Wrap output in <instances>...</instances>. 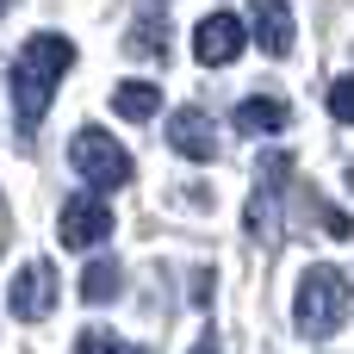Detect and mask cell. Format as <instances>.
Here are the masks:
<instances>
[{"label":"cell","mask_w":354,"mask_h":354,"mask_svg":"<svg viewBox=\"0 0 354 354\" xmlns=\"http://www.w3.org/2000/svg\"><path fill=\"white\" fill-rule=\"evenodd\" d=\"M68 68H75V44H68L62 31H31V37L12 50V62H6V93H12V124H19V137H31V131L44 124L50 87H56Z\"/></svg>","instance_id":"1"},{"label":"cell","mask_w":354,"mask_h":354,"mask_svg":"<svg viewBox=\"0 0 354 354\" xmlns=\"http://www.w3.org/2000/svg\"><path fill=\"white\" fill-rule=\"evenodd\" d=\"M292 324L305 342H330L342 324H348V274L317 261L305 280H299V299H292Z\"/></svg>","instance_id":"2"},{"label":"cell","mask_w":354,"mask_h":354,"mask_svg":"<svg viewBox=\"0 0 354 354\" xmlns=\"http://www.w3.org/2000/svg\"><path fill=\"white\" fill-rule=\"evenodd\" d=\"M68 162H75V174L87 180V187H100V193H112V187H131V156H124V143L112 137V131H93V124H81L75 131V143H68Z\"/></svg>","instance_id":"3"},{"label":"cell","mask_w":354,"mask_h":354,"mask_svg":"<svg viewBox=\"0 0 354 354\" xmlns=\"http://www.w3.org/2000/svg\"><path fill=\"white\" fill-rule=\"evenodd\" d=\"M286 180H292V156H286V149H268V156H261V180H255L249 212H243V224H249V236H255V243H280Z\"/></svg>","instance_id":"4"},{"label":"cell","mask_w":354,"mask_h":354,"mask_svg":"<svg viewBox=\"0 0 354 354\" xmlns=\"http://www.w3.org/2000/svg\"><path fill=\"white\" fill-rule=\"evenodd\" d=\"M56 236H62V249H93V243H106L112 236V205L100 199V193H68L62 199V218H56Z\"/></svg>","instance_id":"5"},{"label":"cell","mask_w":354,"mask_h":354,"mask_svg":"<svg viewBox=\"0 0 354 354\" xmlns=\"http://www.w3.org/2000/svg\"><path fill=\"white\" fill-rule=\"evenodd\" d=\"M6 311H12L19 324L50 317V311H56V268H50V261H25V268L12 274V286H6Z\"/></svg>","instance_id":"6"},{"label":"cell","mask_w":354,"mask_h":354,"mask_svg":"<svg viewBox=\"0 0 354 354\" xmlns=\"http://www.w3.org/2000/svg\"><path fill=\"white\" fill-rule=\"evenodd\" d=\"M249 44V31H243V19L236 12H205L199 19V31H193V56L205 62V68H224V62H236V50Z\"/></svg>","instance_id":"7"},{"label":"cell","mask_w":354,"mask_h":354,"mask_svg":"<svg viewBox=\"0 0 354 354\" xmlns=\"http://www.w3.org/2000/svg\"><path fill=\"white\" fill-rule=\"evenodd\" d=\"M168 143H174V156H187V162H212V156H218L212 118H205L199 106H180V112L168 118Z\"/></svg>","instance_id":"8"},{"label":"cell","mask_w":354,"mask_h":354,"mask_svg":"<svg viewBox=\"0 0 354 354\" xmlns=\"http://www.w3.org/2000/svg\"><path fill=\"white\" fill-rule=\"evenodd\" d=\"M236 131L243 137H274V131H286L292 124V106L280 100V93H249V100H236Z\"/></svg>","instance_id":"9"},{"label":"cell","mask_w":354,"mask_h":354,"mask_svg":"<svg viewBox=\"0 0 354 354\" xmlns=\"http://www.w3.org/2000/svg\"><path fill=\"white\" fill-rule=\"evenodd\" d=\"M249 31L268 56H286L292 50V6L286 0H249Z\"/></svg>","instance_id":"10"},{"label":"cell","mask_w":354,"mask_h":354,"mask_svg":"<svg viewBox=\"0 0 354 354\" xmlns=\"http://www.w3.org/2000/svg\"><path fill=\"white\" fill-rule=\"evenodd\" d=\"M112 112L131 118V124H149V118L162 112V87H156V81H118V87H112Z\"/></svg>","instance_id":"11"},{"label":"cell","mask_w":354,"mask_h":354,"mask_svg":"<svg viewBox=\"0 0 354 354\" xmlns=\"http://www.w3.org/2000/svg\"><path fill=\"white\" fill-rule=\"evenodd\" d=\"M118 286H124V268H118L112 255L87 261V274H81V299H87V305H112V299H118Z\"/></svg>","instance_id":"12"},{"label":"cell","mask_w":354,"mask_h":354,"mask_svg":"<svg viewBox=\"0 0 354 354\" xmlns=\"http://www.w3.org/2000/svg\"><path fill=\"white\" fill-rule=\"evenodd\" d=\"M131 56H162L168 50V25L162 19H143V25H131V44H124Z\"/></svg>","instance_id":"13"},{"label":"cell","mask_w":354,"mask_h":354,"mask_svg":"<svg viewBox=\"0 0 354 354\" xmlns=\"http://www.w3.org/2000/svg\"><path fill=\"white\" fill-rule=\"evenodd\" d=\"M75 354H131V348H124V336H112V330H81V336H75Z\"/></svg>","instance_id":"14"},{"label":"cell","mask_w":354,"mask_h":354,"mask_svg":"<svg viewBox=\"0 0 354 354\" xmlns=\"http://www.w3.org/2000/svg\"><path fill=\"white\" fill-rule=\"evenodd\" d=\"M330 112H336L342 124H354V75H336V81H330Z\"/></svg>","instance_id":"15"},{"label":"cell","mask_w":354,"mask_h":354,"mask_svg":"<svg viewBox=\"0 0 354 354\" xmlns=\"http://www.w3.org/2000/svg\"><path fill=\"white\" fill-rule=\"evenodd\" d=\"M193 305H199V311L212 305V268H205V274H193Z\"/></svg>","instance_id":"16"},{"label":"cell","mask_w":354,"mask_h":354,"mask_svg":"<svg viewBox=\"0 0 354 354\" xmlns=\"http://www.w3.org/2000/svg\"><path fill=\"white\" fill-rule=\"evenodd\" d=\"M193 354H218V330H199V342H193Z\"/></svg>","instance_id":"17"},{"label":"cell","mask_w":354,"mask_h":354,"mask_svg":"<svg viewBox=\"0 0 354 354\" xmlns=\"http://www.w3.org/2000/svg\"><path fill=\"white\" fill-rule=\"evenodd\" d=\"M348 187H354V168H348Z\"/></svg>","instance_id":"18"}]
</instances>
